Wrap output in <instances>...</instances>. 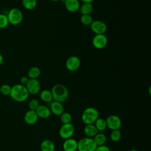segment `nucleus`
<instances>
[{
  "mask_svg": "<svg viewBox=\"0 0 151 151\" xmlns=\"http://www.w3.org/2000/svg\"><path fill=\"white\" fill-rule=\"evenodd\" d=\"M29 93L25 87L21 84H17L11 87V91L9 94L12 100L17 102H24L29 97Z\"/></svg>",
  "mask_w": 151,
  "mask_h": 151,
  "instance_id": "f257e3e1",
  "label": "nucleus"
},
{
  "mask_svg": "<svg viewBox=\"0 0 151 151\" xmlns=\"http://www.w3.org/2000/svg\"><path fill=\"white\" fill-rule=\"evenodd\" d=\"M51 93L54 101L63 103L67 100L69 96L68 88L63 84H55L51 88Z\"/></svg>",
  "mask_w": 151,
  "mask_h": 151,
  "instance_id": "f03ea898",
  "label": "nucleus"
},
{
  "mask_svg": "<svg viewBox=\"0 0 151 151\" xmlns=\"http://www.w3.org/2000/svg\"><path fill=\"white\" fill-rule=\"evenodd\" d=\"M99 117V112L98 110L93 107L86 108L81 114V120L85 124H94Z\"/></svg>",
  "mask_w": 151,
  "mask_h": 151,
  "instance_id": "7ed1b4c3",
  "label": "nucleus"
},
{
  "mask_svg": "<svg viewBox=\"0 0 151 151\" xmlns=\"http://www.w3.org/2000/svg\"><path fill=\"white\" fill-rule=\"evenodd\" d=\"M97 146L93 138L91 137H84L77 142L78 151H94Z\"/></svg>",
  "mask_w": 151,
  "mask_h": 151,
  "instance_id": "20e7f679",
  "label": "nucleus"
},
{
  "mask_svg": "<svg viewBox=\"0 0 151 151\" xmlns=\"http://www.w3.org/2000/svg\"><path fill=\"white\" fill-rule=\"evenodd\" d=\"M6 16L9 24L13 25L19 24L23 19V14L22 11L17 8H14L10 9Z\"/></svg>",
  "mask_w": 151,
  "mask_h": 151,
  "instance_id": "39448f33",
  "label": "nucleus"
},
{
  "mask_svg": "<svg viewBox=\"0 0 151 151\" xmlns=\"http://www.w3.org/2000/svg\"><path fill=\"white\" fill-rule=\"evenodd\" d=\"M75 128L73 124H63L59 130V135L61 138L65 140L71 138L74 134Z\"/></svg>",
  "mask_w": 151,
  "mask_h": 151,
  "instance_id": "423d86ee",
  "label": "nucleus"
},
{
  "mask_svg": "<svg viewBox=\"0 0 151 151\" xmlns=\"http://www.w3.org/2000/svg\"><path fill=\"white\" fill-rule=\"evenodd\" d=\"M107 127L113 130L119 129L122 126V120L117 115H110L106 119Z\"/></svg>",
  "mask_w": 151,
  "mask_h": 151,
  "instance_id": "0eeeda50",
  "label": "nucleus"
},
{
  "mask_svg": "<svg viewBox=\"0 0 151 151\" xmlns=\"http://www.w3.org/2000/svg\"><path fill=\"white\" fill-rule=\"evenodd\" d=\"M90 28L93 32L97 34H104L107 27L105 22L100 20H94L90 24Z\"/></svg>",
  "mask_w": 151,
  "mask_h": 151,
  "instance_id": "6e6552de",
  "label": "nucleus"
},
{
  "mask_svg": "<svg viewBox=\"0 0 151 151\" xmlns=\"http://www.w3.org/2000/svg\"><path fill=\"white\" fill-rule=\"evenodd\" d=\"M108 39L105 34H97L94 36L92 40L93 47L100 50L104 48L107 44Z\"/></svg>",
  "mask_w": 151,
  "mask_h": 151,
  "instance_id": "1a4fd4ad",
  "label": "nucleus"
},
{
  "mask_svg": "<svg viewBox=\"0 0 151 151\" xmlns=\"http://www.w3.org/2000/svg\"><path fill=\"white\" fill-rule=\"evenodd\" d=\"M81 65L80 59L76 56L72 55L68 57L65 62L66 68L70 71H75L77 70Z\"/></svg>",
  "mask_w": 151,
  "mask_h": 151,
  "instance_id": "9d476101",
  "label": "nucleus"
},
{
  "mask_svg": "<svg viewBox=\"0 0 151 151\" xmlns=\"http://www.w3.org/2000/svg\"><path fill=\"white\" fill-rule=\"evenodd\" d=\"M25 87L29 93V94L35 95L38 94L41 90V85L39 81L37 79L29 78Z\"/></svg>",
  "mask_w": 151,
  "mask_h": 151,
  "instance_id": "9b49d317",
  "label": "nucleus"
},
{
  "mask_svg": "<svg viewBox=\"0 0 151 151\" xmlns=\"http://www.w3.org/2000/svg\"><path fill=\"white\" fill-rule=\"evenodd\" d=\"M24 120L27 124L32 125L37 122L38 117L35 110H29L25 113Z\"/></svg>",
  "mask_w": 151,
  "mask_h": 151,
  "instance_id": "f8f14e48",
  "label": "nucleus"
},
{
  "mask_svg": "<svg viewBox=\"0 0 151 151\" xmlns=\"http://www.w3.org/2000/svg\"><path fill=\"white\" fill-rule=\"evenodd\" d=\"M50 109L51 110V113L55 116H60L63 112H64V107L62 103L52 101L50 104Z\"/></svg>",
  "mask_w": 151,
  "mask_h": 151,
  "instance_id": "ddd939ff",
  "label": "nucleus"
},
{
  "mask_svg": "<svg viewBox=\"0 0 151 151\" xmlns=\"http://www.w3.org/2000/svg\"><path fill=\"white\" fill-rule=\"evenodd\" d=\"M64 151H76L77 150V141L73 138L65 139L63 144Z\"/></svg>",
  "mask_w": 151,
  "mask_h": 151,
  "instance_id": "4468645a",
  "label": "nucleus"
},
{
  "mask_svg": "<svg viewBox=\"0 0 151 151\" xmlns=\"http://www.w3.org/2000/svg\"><path fill=\"white\" fill-rule=\"evenodd\" d=\"M38 117L42 119H48L51 114L50 108L45 105H39L35 110Z\"/></svg>",
  "mask_w": 151,
  "mask_h": 151,
  "instance_id": "2eb2a0df",
  "label": "nucleus"
},
{
  "mask_svg": "<svg viewBox=\"0 0 151 151\" xmlns=\"http://www.w3.org/2000/svg\"><path fill=\"white\" fill-rule=\"evenodd\" d=\"M64 6L65 9L71 12H76L79 10L80 4L78 0H65Z\"/></svg>",
  "mask_w": 151,
  "mask_h": 151,
  "instance_id": "dca6fc26",
  "label": "nucleus"
},
{
  "mask_svg": "<svg viewBox=\"0 0 151 151\" xmlns=\"http://www.w3.org/2000/svg\"><path fill=\"white\" fill-rule=\"evenodd\" d=\"M40 149L41 151H54L55 145L52 140L45 139L41 143Z\"/></svg>",
  "mask_w": 151,
  "mask_h": 151,
  "instance_id": "f3484780",
  "label": "nucleus"
},
{
  "mask_svg": "<svg viewBox=\"0 0 151 151\" xmlns=\"http://www.w3.org/2000/svg\"><path fill=\"white\" fill-rule=\"evenodd\" d=\"M98 132L99 131L97 130L94 124H86L84 128V133L88 137L93 138Z\"/></svg>",
  "mask_w": 151,
  "mask_h": 151,
  "instance_id": "a211bd4d",
  "label": "nucleus"
},
{
  "mask_svg": "<svg viewBox=\"0 0 151 151\" xmlns=\"http://www.w3.org/2000/svg\"><path fill=\"white\" fill-rule=\"evenodd\" d=\"M40 98L42 101L45 103H50L53 100L51 90L47 89H44L40 92Z\"/></svg>",
  "mask_w": 151,
  "mask_h": 151,
  "instance_id": "6ab92c4d",
  "label": "nucleus"
},
{
  "mask_svg": "<svg viewBox=\"0 0 151 151\" xmlns=\"http://www.w3.org/2000/svg\"><path fill=\"white\" fill-rule=\"evenodd\" d=\"M93 10V6L91 3H83L80 5L79 11L81 15L90 14Z\"/></svg>",
  "mask_w": 151,
  "mask_h": 151,
  "instance_id": "aec40b11",
  "label": "nucleus"
},
{
  "mask_svg": "<svg viewBox=\"0 0 151 151\" xmlns=\"http://www.w3.org/2000/svg\"><path fill=\"white\" fill-rule=\"evenodd\" d=\"M41 70L38 67H32L28 71V77L31 79H37V78L40 76Z\"/></svg>",
  "mask_w": 151,
  "mask_h": 151,
  "instance_id": "412c9836",
  "label": "nucleus"
},
{
  "mask_svg": "<svg viewBox=\"0 0 151 151\" xmlns=\"http://www.w3.org/2000/svg\"><path fill=\"white\" fill-rule=\"evenodd\" d=\"M93 138L97 146H101L104 145L107 140L106 136L104 133L100 132H98Z\"/></svg>",
  "mask_w": 151,
  "mask_h": 151,
  "instance_id": "4be33fe9",
  "label": "nucleus"
},
{
  "mask_svg": "<svg viewBox=\"0 0 151 151\" xmlns=\"http://www.w3.org/2000/svg\"><path fill=\"white\" fill-rule=\"evenodd\" d=\"M94 125L99 132L104 131L107 128L106 120L103 118L99 117L94 123Z\"/></svg>",
  "mask_w": 151,
  "mask_h": 151,
  "instance_id": "5701e85b",
  "label": "nucleus"
},
{
  "mask_svg": "<svg viewBox=\"0 0 151 151\" xmlns=\"http://www.w3.org/2000/svg\"><path fill=\"white\" fill-rule=\"evenodd\" d=\"M22 4L23 6L28 9H34L37 6V0H22Z\"/></svg>",
  "mask_w": 151,
  "mask_h": 151,
  "instance_id": "b1692460",
  "label": "nucleus"
},
{
  "mask_svg": "<svg viewBox=\"0 0 151 151\" xmlns=\"http://www.w3.org/2000/svg\"><path fill=\"white\" fill-rule=\"evenodd\" d=\"M93 21V18L90 14L81 15L80 17V21L84 25H90Z\"/></svg>",
  "mask_w": 151,
  "mask_h": 151,
  "instance_id": "393cba45",
  "label": "nucleus"
},
{
  "mask_svg": "<svg viewBox=\"0 0 151 151\" xmlns=\"http://www.w3.org/2000/svg\"><path fill=\"white\" fill-rule=\"evenodd\" d=\"M110 139L114 142H119L122 137V133L119 129L113 130L111 131L110 135Z\"/></svg>",
  "mask_w": 151,
  "mask_h": 151,
  "instance_id": "a878e982",
  "label": "nucleus"
},
{
  "mask_svg": "<svg viewBox=\"0 0 151 151\" xmlns=\"http://www.w3.org/2000/svg\"><path fill=\"white\" fill-rule=\"evenodd\" d=\"M72 120V116L71 114L68 112H63L60 115V120L63 124L70 123Z\"/></svg>",
  "mask_w": 151,
  "mask_h": 151,
  "instance_id": "bb28decb",
  "label": "nucleus"
},
{
  "mask_svg": "<svg viewBox=\"0 0 151 151\" xmlns=\"http://www.w3.org/2000/svg\"><path fill=\"white\" fill-rule=\"evenodd\" d=\"M11 91V86L4 84L1 86L0 87V93L4 96H9Z\"/></svg>",
  "mask_w": 151,
  "mask_h": 151,
  "instance_id": "cd10ccee",
  "label": "nucleus"
},
{
  "mask_svg": "<svg viewBox=\"0 0 151 151\" xmlns=\"http://www.w3.org/2000/svg\"><path fill=\"white\" fill-rule=\"evenodd\" d=\"M9 24L7 16L3 14H0V28H6Z\"/></svg>",
  "mask_w": 151,
  "mask_h": 151,
  "instance_id": "c85d7f7f",
  "label": "nucleus"
},
{
  "mask_svg": "<svg viewBox=\"0 0 151 151\" xmlns=\"http://www.w3.org/2000/svg\"><path fill=\"white\" fill-rule=\"evenodd\" d=\"M39 105H40V103L38 100L36 99H32L28 103L29 110H35Z\"/></svg>",
  "mask_w": 151,
  "mask_h": 151,
  "instance_id": "c756f323",
  "label": "nucleus"
},
{
  "mask_svg": "<svg viewBox=\"0 0 151 151\" xmlns=\"http://www.w3.org/2000/svg\"><path fill=\"white\" fill-rule=\"evenodd\" d=\"M94 151H110V149L108 146L103 145L101 146H97Z\"/></svg>",
  "mask_w": 151,
  "mask_h": 151,
  "instance_id": "7c9ffc66",
  "label": "nucleus"
},
{
  "mask_svg": "<svg viewBox=\"0 0 151 151\" xmlns=\"http://www.w3.org/2000/svg\"><path fill=\"white\" fill-rule=\"evenodd\" d=\"M28 80H29V78L27 76H22V77H21V78H20L21 84L25 86L26 84L27 83Z\"/></svg>",
  "mask_w": 151,
  "mask_h": 151,
  "instance_id": "2f4dec72",
  "label": "nucleus"
},
{
  "mask_svg": "<svg viewBox=\"0 0 151 151\" xmlns=\"http://www.w3.org/2000/svg\"><path fill=\"white\" fill-rule=\"evenodd\" d=\"M82 1L83 3H91L94 1V0H80Z\"/></svg>",
  "mask_w": 151,
  "mask_h": 151,
  "instance_id": "473e14b6",
  "label": "nucleus"
},
{
  "mask_svg": "<svg viewBox=\"0 0 151 151\" xmlns=\"http://www.w3.org/2000/svg\"><path fill=\"white\" fill-rule=\"evenodd\" d=\"M3 61H4V58H3V56H2V55L0 53V66L2 64Z\"/></svg>",
  "mask_w": 151,
  "mask_h": 151,
  "instance_id": "72a5a7b5",
  "label": "nucleus"
},
{
  "mask_svg": "<svg viewBox=\"0 0 151 151\" xmlns=\"http://www.w3.org/2000/svg\"><path fill=\"white\" fill-rule=\"evenodd\" d=\"M130 151H139V150H137V149H132V150H130Z\"/></svg>",
  "mask_w": 151,
  "mask_h": 151,
  "instance_id": "f704fd0d",
  "label": "nucleus"
},
{
  "mask_svg": "<svg viewBox=\"0 0 151 151\" xmlns=\"http://www.w3.org/2000/svg\"><path fill=\"white\" fill-rule=\"evenodd\" d=\"M51 1H53V2H57V1H61V0H51Z\"/></svg>",
  "mask_w": 151,
  "mask_h": 151,
  "instance_id": "c9c22d12",
  "label": "nucleus"
}]
</instances>
